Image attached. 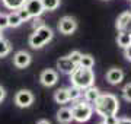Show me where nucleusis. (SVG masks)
<instances>
[{"mask_svg": "<svg viewBox=\"0 0 131 124\" xmlns=\"http://www.w3.org/2000/svg\"><path fill=\"white\" fill-rule=\"evenodd\" d=\"M41 3H42V6H44V10L51 12V10L58 9V6H60V0H41Z\"/></svg>", "mask_w": 131, "mask_h": 124, "instance_id": "nucleus-20", "label": "nucleus"}, {"mask_svg": "<svg viewBox=\"0 0 131 124\" xmlns=\"http://www.w3.org/2000/svg\"><path fill=\"white\" fill-rule=\"evenodd\" d=\"M44 20L39 18V16H37V18H34V24H32V26H34V29H37V28H41V26H44Z\"/></svg>", "mask_w": 131, "mask_h": 124, "instance_id": "nucleus-28", "label": "nucleus"}, {"mask_svg": "<svg viewBox=\"0 0 131 124\" xmlns=\"http://www.w3.org/2000/svg\"><path fill=\"white\" fill-rule=\"evenodd\" d=\"M117 29L131 34V12H124L117 19Z\"/></svg>", "mask_w": 131, "mask_h": 124, "instance_id": "nucleus-8", "label": "nucleus"}, {"mask_svg": "<svg viewBox=\"0 0 131 124\" xmlns=\"http://www.w3.org/2000/svg\"><path fill=\"white\" fill-rule=\"evenodd\" d=\"M24 7L26 9V12L31 15V18L41 16L42 12H44V6H42L41 0H26Z\"/></svg>", "mask_w": 131, "mask_h": 124, "instance_id": "nucleus-7", "label": "nucleus"}, {"mask_svg": "<svg viewBox=\"0 0 131 124\" xmlns=\"http://www.w3.org/2000/svg\"><path fill=\"white\" fill-rule=\"evenodd\" d=\"M58 29H60L61 34L64 35H71L77 29V22L76 19H73L71 16H64L61 18L60 22H58Z\"/></svg>", "mask_w": 131, "mask_h": 124, "instance_id": "nucleus-5", "label": "nucleus"}, {"mask_svg": "<svg viewBox=\"0 0 131 124\" xmlns=\"http://www.w3.org/2000/svg\"><path fill=\"white\" fill-rule=\"evenodd\" d=\"M5 96H6V92H5V89H3V88L0 86V102L5 99Z\"/></svg>", "mask_w": 131, "mask_h": 124, "instance_id": "nucleus-31", "label": "nucleus"}, {"mask_svg": "<svg viewBox=\"0 0 131 124\" xmlns=\"http://www.w3.org/2000/svg\"><path fill=\"white\" fill-rule=\"evenodd\" d=\"M117 43H118V45H119V47H122V48H125L127 45H130V44H131L130 34L119 31V34H118V38H117Z\"/></svg>", "mask_w": 131, "mask_h": 124, "instance_id": "nucleus-17", "label": "nucleus"}, {"mask_svg": "<svg viewBox=\"0 0 131 124\" xmlns=\"http://www.w3.org/2000/svg\"><path fill=\"white\" fill-rule=\"evenodd\" d=\"M122 96H124V99L131 102V83H127L124 88H122Z\"/></svg>", "mask_w": 131, "mask_h": 124, "instance_id": "nucleus-24", "label": "nucleus"}, {"mask_svg": "<svg viewBox=\"0 0 131 124\" xmlns=\"http://www.w3.org/2000/svg\"><path fill=\"white\" fill-rule=\"evenodd\" d=\"M106 79L111 85H118L124 79V72H122L121 69H111L106 73Z\"/></svg>", "mask_w": 131, "mask_h": 124, "instance_id": "nucleus-12", "label": "nucleus"}, {"mask_svg": "<svg viewBox=\"0 0 131 124\" xmlns=\"http://www.w3.org/2000/svg\"><path fill=\"white\" fill-rule=\"evenodd\" d=\"M69 89V99L70 101H77L82 96V94H83V91L80 89V88H77V86L71 85L70 88H67Z\"/></svg>", "mask_w": 131, "mask_h": 124, "instance_id": "nucleus-19", "label": "nucleus"}, {"mask_svg": "<svg viewBox=\"0 0 131 124\" xmlns=\"http://www.w3.org/2000/svg\"><path fill=\"white\" fill-rule=\"evenodd\" d=\"M3 2V5L10 10H18L19 7H22L25 5V2L26 0H2Z\"/></svg>", "mask_w": 131, "mask_h": 124, "instance_id": "nucleus-18", "label": "nucleus"}, {"mask_svg": "<svg viewBox=\"0 0 131 124\" xmlns=\"http://www.w3.org/2000/svg\"><path fill=\"white\" fill-rule=\"evenodd\" d=\"M0 38H2V29H0Z\"/></svg>", "mask_w": 131, "mask_h": 124, "instance_id": "nucleus-33", "label": "nucleus"}, {"mask_svg": "<svg viewBox=\"0 0 131 124\" xmlns=\"http://www.w3.org/2000/svg\"><path fill=\"white\" fill-rule=\"evenodd\" d=\"M118 124H131L130 118H118Z\"/></svg>", "mask_w": 131, "mask_h": 124, "instance_id": "nucleus-30", "label": "nucleus"}, {"mask_svg": "<svg viewBox=\"0 0 131 124\" xmlns=\"http://www.w3.org/2000/svg\"><path fill=\"white\" fill-rule=\"evenodd\" d=\"M57 120H58V123H61V124L71 123V120H73V117H71V110L70 108H61V110L57 112Z\"/></svg>", "mask_w": 131, "mask_h": 124, "instance_id": "nucleus-14", "label": "nucleus"}, {"mask_svg": "<svg viewBox=\"0 0 131 124\" xmlns=\"http://www.w3.org/2000/svg\"><path fill=\"white\" fill-rule=\"evenodd\" d=\"M16 12H18L19 18L22 19V22H26V20H29V19H31V15H29L28 12H26V9H25L24 6H22V7H19V9L16 10Z\"/></svg>", "mask_w": 131, "mask_h": 124, "instance_id": "nucleus-23", "label": "nucleus"}, {"mask_svg": "<svg viewBox=\"0 0 131 124\" xmlns=\"http://www.w3.org/2000/svg\"><path fill=\"white\" fill-rule=\"evenodd\" d=\"M83 95H84V99H86V102H92L93 104L95 101L99 98V95H101V92H99L98 88H95L93 85L89 86V88H86V89H83Z\"/></svg>", "mask_w": 131, "mask_h": 124, "instance_id": "nucleus-13", "label": "nucleus"}, {"mask_svg": "<svg viewBox=\"0 0 131 124\" xmlns=\"http://www.w3.org/2000/svg\"><path fill=\"white\" fill-rule=\"evenodd\" d=\"M7 24H9L10 28H18L19 25L22 24V19L19 18L16 10H12V13L7 15Z\"/></svg>", "mask_w": 131, "mask_h": 124, "instance_id": "nucleus-16", "label": "nucleus"}, {"mask_svg": "<svg viewBox=\"0 0 131 124\" xmlns=\"http://www.w3.org/2000/svg\"><path fill=\"white\" fill-rule=\"evenodd\" d=\"M95 64V60L92 56H89V54H86V56H83L82 54V58H80V63H79V66L82 67H88V69H92Z\"/></svg>", "mask_w": 131, "mask_h": 124, "instance_id": "nucleus-21", "label": "nucleus"}, {"mask_svg": "<svg viewBox=\"0 0 131 124\" xmlns=\"http://www.w3.org/2000/svg\"><path fill=\"white\" fill-rule=\"evenodd\" d=\"M39 80L44 86H54L58 80V75H57L56 70H52V69H47V70H44L41 73V77H39Z\"/></svg>", "mask_w": 131, "mask_h": 124, "instance_id": "nucleus-9", "label": "nucleus"}, {"mask_svg": "<svg viewBox=\"0 0 131 124\" xmlns=\"http://www.w3.org/2000/svg\"><path fill=\"white\" fill-rule=\"evenodd\" d=\"M69 58H70L71 61L74 63L76 66H79V63H80V58H82V54H80L79 51H73L70 54V56H69Z\"/></svg>", "mask_w": 131, "mask_h": 124, "instance_id": "nucleus-25", "label": "nucleus"}, {"mask_svg": "<svg viewBox=\"0 0 131 124\" xmlns=\"http://www.w3.org/2000/svg\"><path fill=\"white\" fill-rule=\"evenodd\" d=\"M101 124H105V123H103V121H102V123H101Z\"/></svg>", "mask_w": 131, "mask_h": 124, "instance_id": "nucleus-34", "label": "nucleus"}, {"mask_svg": "<svg viewBox=\"0 0 131 124\" xmlns=\"http://www.w3.org/2000/svg\"><path fill=\"white\" fill-rule=\"evenodd\" d=\"M37 124H50V121H47V120H41V121H38Z\"/></svg>", "mask_w": 131, "mask_h": 124, "instance_id": "nucleus-32", "label": "nucleus"}, {"mask_svg": "<svg viewBox=\"0 0 131 124\" xmlns=\"http://www.w3.org/2000/svg\"><path fill=\"white\" fill-rule=\"evenodd\" d=\"M9 26V24H7V15H0V29L3 31L5 28H7Z\"/></svg>", "mask_w": 131, "mask_h": 124, "instance_id": "nucleus-27", "label": "nucleus"}, {"mask_svg": "<svg viewBox=\"0 0 131 124\" xmlns=\"http://www.w3.org/2000/svg\"><path fill=\"white\" fill-rule=\"evenodd\" d=\"M103 123H105V124H118V117H117V114L105 117V118H103Z\"/></svg>", "mask_w": 131, "mask_h": 124, "instance_id": "nucleus-26", "label": "nucleus"}, {"mask_svg": "<svg viewBox=\"0 0 131 124\" xmlns=\"http://www.w3.org/2000/svg\"><path fill=\"white\" fill-rule=\"evenodd\" d=\"M93 104L96 114H99L102 118H105L108 115H115L119 108V102H118L117 96L112 94H103V95L101 94Z\"/></svg>", "mask_w": 131, "mask_h": 124, "instance_id": "nucleus-1", "label": "nucleus"}, {"mask_svg": "<svg viewBox=\"0 0 131 124\" xmlns=\"http://www.w3.org/2000/svg\"><path fill=\"white\" fill-rule=\"evenodd\" d=\"M124 53H125L127 60H130V61H131V44H130V45H127V47L124 48Z\"/></svg>", "mask_w": 131, "mask_h": 124, "instance_id": "nucleus-29", "label": "nucleus"}, {"mask_svg": "<svg viewBox=\"0 0 131 124\" xmlns=\"http://www.w3.org/2000/svg\"><path fill=\"white\" fill-rule=\"evenodd\" d=\"M93 114V107L89 102H77L71 108V117L77 123H86L89 121Z\"/></svg>", "mask_w": 131, "mask_h": 124, "instance_id": "nucleus-4", "label": "nucleus"}, {"mask_svg": "<svg viewBox=\"0 0 131 124\" xmlns=\"http://www.w3.org/2000/svg\"><path fill=\"white\" fill-rule=\"evenodd\" d=\"M13 63H15V66L19 67V69H25L31 63V56L26 51H18L13 57Z\"/></svg>", "mask_w": 131, "mask_h": 124, "instance_id": "nucleus-11", "label": "nucleus"}, {"mask_svg": "<svg viewBox=\"0 0 131 124\" xmlns=\"http://www.w3.org/2000/svg\"><path fill=\"white\" fill-rule=\"evenodd\" d=\"M76 67L77 66L69 58V56L67 57H61L57 60V69H60V72L66 73V75H71Z\"/></svg>", "mask_w": 131, "mask_h": 124, "instance_id": "nucleus-10", "label": "nucleus"}, {"mask_svg": "<svg viewBox=\"0 0 131 124\" xmlns=\"http://www.w3.org/2000/svg\"><path fill=\"white\" fill-rule=\"evenodd\" d=\"M52 39V29L48 28L47 25H44L41 28H37L34 34L29 37V45L32 48H41L45 44H48Z\"/></svg>", "mask_w": 131, "mask_h": 124, "instance_id": "nucleus-3", "label": "nucleus"}, {"mask_svg": "<svg viewBox=\"0 0 131 124\" xmlns=\"http://www.w3.org/2000/svg\"><path fill=\"white\" fill-rule=\"evenodd\" d=\"M54 99H56L57 104H66V102H69V89L67 88H61L58 91H56L54 94Z\"/></svg>", "mask_w": 131, "mask_h": 124, "instance_id": "nucleus-15", "label": "nucleus"}, {"mask_svg": "<svg viewBox=\"0 0 131 124\" xmlns=\"http://www.w3.org/2000/svg\"><path fill=\"white\" fill-rule=\"evenodd\" d=\"M70 76H71V85L80 88L82 91L95 83V73L92 69H88V67L77 66Z\"/></svg>", "mask_w": 131, "mask_h": 124, "instance_id": "nucleus-2", "label": "nucleus"}, {"mask_svg": "<svg viewBox=\"0 0 131 124\" xmlns=\"http://www.w3.org/2000/svg\"><path fill=\"white\" fill-rule=\"evenodd\" d=\"M12 50V45H10L9 41H6V39L0 38V57H5L7 56Z\"/></svg>", "mask_w": 131, "mask_h": 124, "instance_id": "nucleus-22", "label": "nucleus"}, {"mask_svg": "<svg viewBox=\"0 0 131 124\" xmlns=\"http://www.w3.org/2000/svg\"><path fill=\"white\" fill-rule=\"evenodd\" d=\"M130 38H131V34H130Z\"/></svg>", "mask_w": 131, "mask_h": 124, "instance_id": "nucleus-35", "label": "nucleus"}, {"mask_svg": "<svg viewBox=\"0 0 131 124\" xmlns=\"http://www.w3.org/2000/svg\"><path fill=\"white\" fill-rule=\"evenodd\" d=\"M15 102H16V105L19 108H28L29 105L34 102V95L29 91H26V89H22V91H19L16 94Z\"/></svg>", "mask_w": 131, "mask_h": 124, "instance_id": "nucleus-6", "label": "nucleus"}]
</instances>
